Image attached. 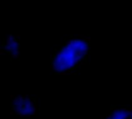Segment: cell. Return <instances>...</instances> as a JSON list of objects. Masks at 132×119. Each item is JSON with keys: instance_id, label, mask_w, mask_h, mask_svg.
<instances>
[{"instance_id": "6da1fadb", "label": "cell", "mask_w": 132, "mask_h": 119, "mask_svg": "<svg viewBox=\"0 0 132 119\" xmlns=\"http://www.w3.org/2000/svg\"><path fill=\"white\" fill-rule=\"evenodd\" d=\"M90 42L86 38L69 39L56 49L50 60L51 70L59 74L74 73L87 63Z\"/></svg>"}, {"instance_id": "7a4b0ae2", "label": "cell", "mask_w": 132, "mask_h": 119, "mask_svg": "<svg viewBox=\"0 0 132 119\" xmlns=\"http://www.w3.org/2000/svg\"><path fill=\"white\" fill-rule=\"evenodd\" d=\"M10 107L12 115L22 118H29L36 115L39 110L36 99L27 95L12 97Z\"/></svg>"}, {"instance_id": "3957f363", "label": "cell", "mask_w": 132, "mask_h": 119, "mask_svg": "<svg viewBox=\"0 0 132 119\" xmlns=\"http://www.w3.org/2000/svg\"><path fill=\"white\" fill-rule=\"evenodd\" d=\"M101 119H132V107L128 106H112Z\"/></svg>"}, {"instance_id": "277c9868", "label": "cell", "mask_w": 132, "mask_h": 119, "mask_svg": "<svg viewBox=\"0 0 132 119\" xmlns=\"http://www.w3.org/2000/svg\"><path fill=\"white\" fill-rule=\"evenodd\" d=\"M19 47H20L19 39L17 36L14 35H9L8 37H6V39L3 41L2 45L4 51L12 58L16 57L19 55Z\"/></svg>"}]
</instances>
